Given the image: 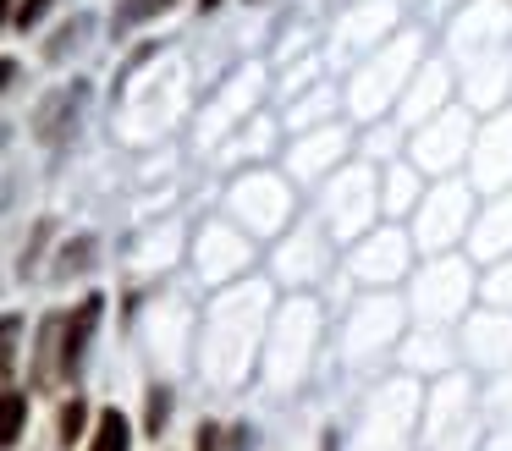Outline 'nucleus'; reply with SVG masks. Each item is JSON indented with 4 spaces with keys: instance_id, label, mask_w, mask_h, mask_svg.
<instances>
[{
    "instance_id": "f257e3e1",
    "label": "nucleus",
    "mask_w": 512,
    "mask_h": 451,
    "mask_svg": "<svg viewBox=\"0 0 512 451\" xmlns=\"http://www.w3.org/2000/svg\"><path fill=\"white\" fill-rule=\"evenodd\" d=\"M100 303L105 297H83L78 314H61L45 325V347H39V385H61L72 380V369L83 363V341L94 336V325H100Z\"/></svg>"
},
{
    "instance_id": "f03ea898",
    "label": "nucleus",
    "mask_w": 512,
    "mask_h": 451,
    "mask_svg": "<svg viewBox=\"0 0 512 451\" xmlns=\"http://www.w3.org/2000/svg\"><path fill=\"white\" fill-rule=\"evenodd\" d=\"M78 99H83V88H67V94L50 99L45 116H39V138H45V143H61V138H67V127H72L67 110H78Z\"/></svg>"
},
{
    "instance_id": "7ed1b4c3",
    "label": "nucleus",
    "mask_w": 512,
    "mask_h": 451,
    "mask_svg": "<svg viewBox=\"0 0 512 451\" xmlns=\"http://www.w3.org/2000/svg\"><path fill=\"white\" fill-rule=\"evenodd\" d=\"M89 451H133V429H127V418L116 413V407H105V413H100Z\"/></svg>"
},
{
    "instance_id": "20e7f679",
    "label": "nucleus",
    "mask_w": 512,
    "mask_h": 451,
    "mask_svg": "<svg viewBox=\"0 0 512 451\" xmlns=\"http://www.w3.org/2000/svg\"><path fill=\"white\" fill-rule=\"evenodd\" d=\"M171 0H122L116 6V28H133V22H144V17H160Z\"/></svg>"
},
{
    "instance_id": "39448f33",
    "label": "nucleus",
    "mask_w": 512,
    "mask_h": 451,
    "mask_svg": "<svg viewBox=\"0 0 512 451\" xmlns=\"http://www.w3.org/2000/svg\"><path fill=\"white\" fill-rule=\"evenodd\" d=\"M23 435V391H6V429H0V446L12 451Z\"/></svg>"
},
{
    "instance_id": "423d86ee",
    "label": "nucleus",
    "mask_w": 512,
    "mask_h": 451,
    "mask_svg": "<svg viewBox=\"0 0 512 451\" xmlns=\"http://www.w3.org/2000/svg\"><path fill=\"white\" fill-rule=\"evenodd\" d=\"M50 6H56V0H23V6L12 11V28H34V22L45 17Z\"/></svg>"
},
{
    "instance_id": "0eeeda50",
    "label": "nucleus",
    "mask_w": 512,
    "mask_h": 451,
    "mask_svg": "<svg viewBox=\"0 0 512 451\" xmlns=\"http://www.w3.org/2000/svg\"><path fill=\"white\" fill-rule=\"evenodd\" d=\"M166 413H171V396H166V391H149V435H160Z\"/></svg>"
},
{
    "instance_id": "6e6552de",
    "label": "nucleus",
    "mask_w": 512,
    "mask_h": 451,
    "mask_svg": "<svg viewBox=\"0 0 512 451\" xmlns=\"http://www.w3.org/2000/svg\"><path fill=\"white\" fill-rule=\"evenodd\" d=\"M78 429H83V402H72L67 413H61V440L72 446V440H78Z\"/></svg>"
},
{
    "instance_id": "1a4fd4ad",
    "label": "nucleus",
    "mask_w": 512,
    "mask_h": 451,
    "mask_svg": "<svg viewBox=\"0 0 512 451\" xmlns=\"http://www.w3.org/2000/svg\"><path fill=\"white\" fill-rule=\"evenodd\" d=\"M199 6H204V11H210V6H221V0H199Z\"/></svg>"
}]
</instances>
